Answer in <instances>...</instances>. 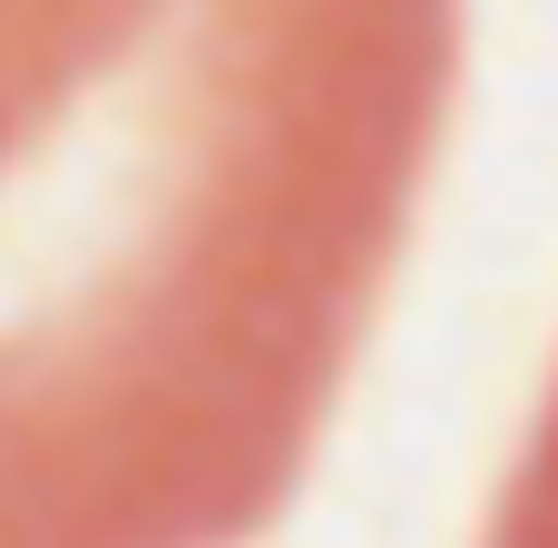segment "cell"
Instances as JSON below:
<instances>
[{"instance_id":"cell-1","label":"cell","mask_w":558,"mask_h":548,"mask_svg":"<svg viewBox=\"0 0 558 548\" xmlns=\"http://www.w3.org/2000/svg\"><path fill=\"white\" fill-rule=\"evenodd\" d=\"M461 0H0V548H235L314 461Z\"/></svg>"}]
</instances>
